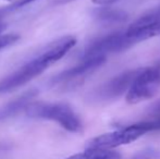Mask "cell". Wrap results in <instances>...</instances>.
<instances>
[{
  "label": "cell",
  "instance_id": "cell-1",
  "mask_svg": "<svg viewBox=\"0 0 160 159\" xmlns=\"http://www.w3.org/2000/svg\"><path fill=\"white\" fill-rule=\"evenodd\" d=\"M76 44L73 36H63L50 42L35 58L20 67L11 74L0 80V94L8 93L26 84L37 75L42 74L48 67L63 58Z\"/></svg>",
  "mask_w": 160,
  "mask_h": 159
},
{
  "label": "cell",
  "instance_id": "cell-2",
  "mask_svg": "<svg viewBox=\"0 0 160 159\" xmlns=\"http://www.w3.org/2000/svg\"><path fill=\"white\" fill-rule=\"evenodd\" d=\"M25 113L35 119L50 120L72 133H81L83 123L75 111L64 102H32Z\"/></svg>",
  "mask_w": 160,
  "mask_h": 159
},
{
  "label": "cell",
  "instance_id": "cell-3",
  "mask_svg": "<svg viewBox=\"0 0 160 159\" xmlns=\"http://www.w3.org/2000/svg\"><path fill=\"white\" fill-rule=\"evenodd\" d=\"M160 87V62L146 69H141L127 94L128 104H138L152 98Z\"/></svg>",
  "mask_w": 160,
  "mask_h": 159
},
{
  "label": "cell",
  "instance_id": "cell-4",
  "mask_svg": "<svg viewBox=\"0 0 160 159\" xmlns=\"http://www.w3.org/2000/svg\"><path fill=\"white\" fill-rule=\"evenodd\" d=\"M135 40L128 35L127 31L106 35L92 42L82 55V59L94 57H107L109 53L124 51L135 45Z\"/></svg>",
  "mask_w": 160,
  "mask_h": 159
},
{
  "label": "cell",
  "instance_id": "cell-5",
  "mask_svg": "<svg viewBox=\"0 0 160 159\" xmlns=\"http://www.w3.org/2000/svg\"><path fill=\"white\" fill-rule=\"evenodd\" d=\"M144 134H146V132L139 127L138 123H134L117 131L96 136L87 143L86 148L112 149L121 145L130 144L143 136Z\"/></svg>",
  "mask_w": 160,
  "mask_h": 159
},
{
  "label": "cell",
  "instance_id": "cell-6",
  "mask_svg": "<svg viewBox=\"0 0 160 159\" xmlns=\"http://www.w3.org/2000/svg\"><path fill=\"white\" fill-rule=\"evenodd\" d=\"M107 57H94L82 59L78 66L62 71L58 75L53 77L50 81L51 85H63L62 87H72L80 84L86 77L91 75L96 70H98L106 62Z\"/></svg>",
  "mask_w": 160,
  "mask_h": 159
},
{
  "label": "cell",
  "instance_id": "cell-7",
  "mask_svg": "<svg viewBox=\"0 0 160 159\" xmlns=\"http://www.w3.org/2000/svg\"><path fill=\"white\" fill-rule=\"evenodd\" d=\"M141 69L137 70H128L121 74L114 77L113 79L108 81L99 88H97L94 93V98L98 102H108L114 98L120 97L124 93L128 94V89L131 88L135 77L139 73Z\"/></svg>",
  "mask_w": 160,
  "mask_h": 159
},
{
  "label": "cell",
  "instance_id": "cell-8",
  "mask_svg": "<svg viewBox=\"0 0 160 159\" xmlns=\"http://www.w3.org/2000/svg\"><path fill=\"white\" fill-rule=\"evenodd\" d=\"M36 95H37V89H30L13 99L12 102L0 107V122L18 115L21 111L26 110V108L33 102L32 100Z\"/></svg>",
  "mask_w": 160,
  "mask_h": 159
},
{
  "label": "cell",
  "instance_id": "cell-9",
  "mask_svg": "<svg viewBox=\"0 0 160 159\" xmlns=\"http://www.w3.org/2000/svg\"><path fill=\"white\" fill-rule=\"evenodd\" d=\"M94 17L103 23H119L128 19V14L122 10L101 7L94 11Z\"/></svg>",
  "mask_w": 160,
  "mask_h": 159
},
{
  "label": "cell",
  "instance_id": "cell-10",
  "mask_svg": "<svg viewBox=\"0 0 160 159\" xmlns=\"http://www.w3.org/2000/svg\"><path fill=\"white\" fill-rule=\"evenodd\" d=\"M121 155L112 149L86 148L82 153L75 154L65 159H120Z\"/></svg>",
  "mask_w": 160,
  "mask_h": 159
},
{
  "label": "cell",
  "instance_id": "cell-11",
  "mask_svg": "<svg viewBox=\"0 0 160 159\" xmlns=\"http://www.w3.org/2000/svg\"><path fill=\"white\" fill-rule=\"evenodd\" d=\"M20 36L17 34H6V35H0V50L6 47L11 46L12 44L17 42L19 40Z\"/></svg>",
  "mask_w": 160,
  "mask_h": 159
},
{
  "label": "cell",
  "instance_id": "cell-12",
  "mask_svg": "<svg viewBox=\"0 0 160 159\" xmlns=\"http://www.w3.org/2000/svg\"><path fill=\"white\" fill-rule=\"evenodd\" d=\"M117 1H119V0H92L93 3L98 4V6H109V4H112Z\"/></svg>",
  "mask_w": 160,
  "mask_h": 159
},
{
  "label": "cell",
  "instance_id": "cell-13",
  "mask_svg": "<svg viewBox=\"0 0 160 159\" xmlns=\"http://www.w3.org/2000/svg\"><path fill=\"white\" fill-rule=\"evenodd\" d=\"M6 26H7L6 24H4L3 22L1 21V20H0V34H1V33L4 31V28H6Z\"/></svg>",
  "mask_w": 160,
  "mask_h": 159
},
{
  "label": "cell",
  "instance_id": "cell-14",
  "mask_svg": "<svg viewBox=\"0 0 160 159\" xmlns=\"http://www.w3.org/2000/svg\"><path fill=\"white\" fill-rule=\"evenodd\" d=\"M70 1H73V0H56V3H67V2H70Z\"/></svg>",
  "mask_w": 160,
  "mask_h": 159
}]
</instances>
